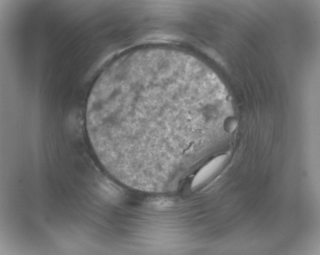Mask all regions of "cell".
<instances>
[{
	"label": "cell",
	"instance_id": "obj_2",
	"mask_svg": "<svg viewBox=\"0 0 320 255\" xmlns=\"http://www.w3.org/2000/svg\"><path fill=\"white\" fill-rule=\"evenodd\" d=\"M225 159L226 156L221 155L203 166L193 178L191 183L192 188H195L206 181L222 166Z\"/></svg>",
	"mask_w": 320,
	"mask_h": 255
},
{
	"label": "cell",
	"instance_id": "obj_1",
	"mask_svg": "<svg viewBox=\"0 0 320 255\" xmlns=\"http://www.w3.org/2000/svg\"><path fill=\"white\" fill-rule=\"evenodd\" d=\"M86 122L99 158L122 175L181 172L193 146L221 129L206 68L163 49L127 53L110 64L91 91Z\"/></svg>",
	"mask_w": 320,
	"mask_h": 255
}]
</instances>
